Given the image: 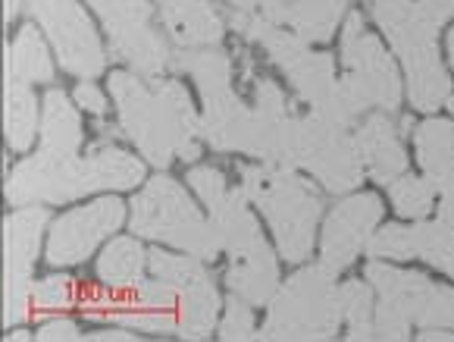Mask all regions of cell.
Returning a JSON list of instances; mask_svg holds the SVG:
<instances>
[{
    "label": "cell",
    "instance_id": "cell-1",
    "mask_svg": "<svg viewBox=\"0 0 454 342\" xmlns=\"http://www.w3.org/2000/svg\"><path fill=\"white\" fill-rule=\"evenodd\" d=\"M110 98L122 135L154 170H169L173 161L194 163L200 157V114L179 79H147L132 69H116L110 76Z\"/></svg>",
    "mask_w": 454,
    "mask_h": 342
},
{
    "label": "cell",
    "instance_id": "cell-2",
    "mask_svg": "<svg viewBox=\"0 0 454 342\" xmlns=\"http://www.w3.org/2000/svg\"><path fill=\"white\" fill-rule=\"evenodd\" d=\"M145 157L120 148L114 141H98L85 157H54L35 151L22 157L7 176L4 195L13 208L22 204H69L88 195L132 192L145 186Z\"/></svg>",
    "mask_w": 454,
    "mask_h": 342
},
{
    "label": "cell",
    "instance_id": "cell-3",
    "mask_svg": "<svg viewBox=\"0 0 454 342\" xmlns=\"http://www.w3.org/2000/svg\"><path fill=\"white\" fill-rule=\"evenodd\" d=\"M239 186L267 220L282 261H308L317 242V223L323 217V198L314 182H308L301 170L288 163L254 161L241 167Z\"/></svg>",
    "mask_w": 454,
    "mask_h": 342
},
{
    "label": "cell",
    "instance_id": "cell-4",
    "mask_svg": "<svg viewBox=\"0 0 454 342\" xmlns=\"http://www.w3.org/2000/svg\"><path fill=\"white\" fill-rule=\"evenodd\" d=\"M323 261L294 270L267 305L261 339L273 342H317L333 339L345 330L341 282Z\"/></svg>",
    "mask_w": 454,
    "mask_h": 342
},
{
    "label": "cell",
    "instance_id": "cell-5",
    "mask_svg": "<svg viewBox=\"0 0 454 342\" xmlns=\"http://www.w3.org/2000/svg\"><path fill=\"white\" fill-rule=\"evenodd\" d=\"M129 229L147 242L204 258L207 264H214L223 255L220 235H216L210 217L194 204L185 186H179L163 170L154 179H145V186L132 198Z\"/></svg>",
    "mask_w": 454,
    "mask_h": 342
},
{
    "label": "cell",
    "instance_id": "cell-6",
    "mask_svg": "<svg viewBox=\"0 0 454 342\" xmlns=\"http://www.w3.org/2000/svg\"><path fill=\"white\" fill-rule=\"evenodd\" d=\"M373 20L401 57L408 76V101L414 110L433 114L451 94V82L439 57V26L427 20L411 0H386L373 4Z\"/></svg>",
    "mask_w": 454,
    "mask_h": 342
},
{
    "label": "cell",
    "instance_id": "cell-7",
    "mask_svg": "<svg viewBox=\"0 0 454 342\" xmlns=\"http://www.w3.org/2000/svg\"><path fill=\"white\" fill-rule=\"evenodd\" d=\"M286 163L301 170V173L314 176L329 195L355 192L361 186L364 173H367L361 155H357L355 135L348 132V126L323 120L314 110L310 114H292Z\"/></svg>",
    "mask_w": 454,
    "mask_h": 342
},
{
    "label": "cell",
    "instance_id": "cell-8",
    "mask_svg": "<svg viewBox=\"0 0 454 342\" xmlns=\"http://www.w3.org/2000/svg\"><path fill=\"white\" fill-rule=\"evenodd\" d=\"M341 67H345L341 85L357 114H367V110L395 114L401 107L398 67L357 13H348L341 26Z\"/></svg>",
    "mask_w": 454,
    "mask_h": 342
},
{
    "label": "cell",
    "instance_id": "cell-9",
    "mask_svg": "<svg viewBox=\"0 0 454 342\" xmlns=\"http://www.w3.org/2000/svg\"><path fill=\"white\" fill-rule=\"evenodd\" d=\"M110 38V54L132 73L163 76L173 69V47L154 28V0H88Z\"/></svg>",
    "mask_w": 454,
    "mask_h": 342
},
{
    "label": "cell",
    "instance_id": "cell-10",
    "mask_svg": "<svg viewBox=\"0 0 454 342\" xmlns=\"http://www.w3.org/2000/svg\"><path fill=\"white\" fill-rule=\"evenodd\" d=\"M47 204H22L4 220V327L32 321L35 264L47 239Z\"/></svg>",
    "mask_w": 454,
    "mask_h": 342
},
{
    "label": "cell",
    "instance_id": "cell-11",
    "mask_svg": "<svg viewBox=\"0 0 454 342\" xmlns=\"http://www.w3.org/2000/svg\"><path fill=\"white\" fill-rule=\"evenodd\" d=\"M26 10L51 41L63 73L73 79H98L107 69L104 41L79 0H26Z\"/></svg>",
    "mask_w": 454,
    "mask_h": 342
},
{
    "label": "cell",
    "instance_id": "cell-12",
    "mask_svg": "<svg viewBox=\"0 0 454 342\" xmlns=\"http://www.w3.org/2000/svg\"><path fill=\"white\" fill-rule=\"evenodd\" d=\"M185 182L198 195V202L207 208L210 223H214L216 235H220L223 255L229 261L251 255L257 245L267 242L261 223H257V214L251 211L254 208L251 198H247L241 186H229L226 173L220 167L198 163V167L188 170Z\"/></svg>",
    "mask_w": 454,
    "mask_h": 342
},
{
    "label": "cell",
    "instance_id": "cell-13",
    "mask_svg": "<svg viewBox=\"0 0 454 342\" xmlns=\"http://www.w3.org/2000/svg\"><path fill=\"white\" fill-rule=\"evenodd\" d=\"M129 220V204L116 195H100L82 208H69L51 220L44 239V261L54 270L79 267L100 245H107Z\"/></svg>",
    "mask_w": 454,
    "mask_h": 342
},
{
    "label": "cell",
    "instance_id": "cell-14",
    "mask_svg": "<svg viewBox=\"0 0 454 342\" xmlns=\"http://www.w3.org/2000/svg\"><path fill=\"white\" fill-rule=\"evenodd\" d=\"M364 276L376 289V302L401 314L411 327L454 330V289L439 286L414 270H398L386 261H370Z\"/></svg>",
    "mask_w": 454,
    "mask_h": 342
},
{
    "label": "cell",
    "instance_id": "cell-15",
    "mask_svg": "<svg viewBox=\"0 0 454 342\" xmlns=\"http://www.w3.org/2000/svg\"><path fill=\"white\" fill-rule=\"evenodd\" d=\"M382 223V198L373 192L345 195L333 211L320 233V261L333 267L335 274L348 270L357 261L361 251H367L370 239Z\"/></svg>",
    "mask_w": 454,
    "mask_h": 342
},
{
    "label": "cell",
    "instance_id": "cell-16",
    "mask_svg": "<svg viewBox=\"0 0 454 342\" xmlns=\"http://www.w3.org/2000/svg\"><path fill=\"white\" fill-rule=\"evenodd\" d=\"M79 308L88 321L114 323V327H126V330H132V333H151V336L179 333V317H176V311L147 308L132 292H110V289L100 286V289H91V292H82Z\"/></svg>",
    "mask_w": 454,
    "mask_h": 342
},
{
    "label": "cell",
    "instance_id": "cell-17",
    "mask_svg": "<svg viewBox=\"0 0 454 342\" xmlns=\"http://www.w3.org/2000/svg\"><path fill=\"white\" fill-rule=\"evenodd\" d=\"M200 101H204L200 135L210 148L220 155H247L251 132H254V107H247L232 91V85L204 94Z\"/></svg>",
    "mask_w": 454,
    "mask_h": 342
},
{
    "label": "cell",
    "instance_id": "cell-18",
    "mask_svg": "<svg viewBox=\"0 0 454 342\" xmlns=\"http://www.w3.org/2000/svg\"><path fill=\"white\" fill-rule=\"evenodd\" d=\"M355 145L367 176L382 186H392L398 176L408 173V151L401 141V126L392 114L376 110L355 129Z\"/></svg>",
    "mask_w": 454,
    "mask_h": 342
},
{
    "label": "cell",
    "instance_id": "cell-19",
    "mask_svg": "<svg viewBox=\"0 0 454 342\" xmlns=\"http://www.w3.org/2000/svg\"><path fill=\"white\" fill-rule=\"evenodd\" d=\"M173 47H220L226 22L210 0H154Z\"/></svg>",
    "mask_w": 454,
    "mask_h": 342
},
{
    "label": "cell",
    "instance_id": "cell-20",
    "mask_svg": "<svg viewBox=\"0 0 454 342\" xmlns=\"http://www.w3.org/2000/svg\"><path fill=\"white\" fill-rule=\"evenodd\" d=\"M226 286L232 296L245 298V302L254 305V308L270 305V298L276 296V289L282 286L279 251H276V245L263 242L251 255L239 258V261H229Z\"/></svg>",
    "mask_w": 454,
    "mask_h": 342
},
{
    "label": "cell",
    "instance_id": "cell-21",
    "mask_svg": "<svg viewBox=\"0 0 454 342\" xmlns=\"http://www.w3.org/2000/svg\"><path fill=\"white\" fill-rule=\"evenodd\" d=\"M82 114L79 104L60 88H47L41 98V135H38V151L54 157H73L82 151Z\"/></svg>",
    "mask_w": 454,
    "mask_h": 342
},
{
    "label": "cell",
    "instance_id": "cell-22",
    "mask_svg": "<svg viewBox=\"0 0 454 342\" xmlns=\"http://www.w3.org/2000/svg\"><path fill=\"white\" fill-rule=\"evenodd\" d=\"M147 255L141 235H114L100 251L94 276L110 292H135L147 276Z\"/></svg>",
    "mask_w": 454,
    "mask_h": 342
},
{
    "label": "cell",
    "instance_id": "cell-23",
    "mask_svg": "<svg viewBox=\"0 0 454 342\" xmlns=\"http://www.w3.org/2000/svg\"><path fill=\"white\" fill-rule=\"evenodd\" d=\"M54 47L44 38V32L38 28V22H26L20 32L13 35L7 47V79L10 82H28V85H47L54 82L57 67H54Z\"/></svg>",
    "mask_w": 454,
    "mask_h": 342
},
{
    "label": "cell",
    "instance_id": "cell-24",
    "mask_svg": "<svg viewBox=\"0 0 454 342\" xmlns=\"http://www.w3.org/2000/svg\"><path fill=\"white\" fill-rule=\"evenodd\" d=\"M223 314V298L216 289L214 276L204 274L185 289H179V305H176V317H179V339H207L216 333Z\"/></svg>",
    "mask_w": 454,
    "mask_h": 342
},
{
    "label": "cell",
    "instance_id": "cell-25",
    "mask_svg": "<svg viewBox=\"0 0 454 342\" xmlns=\"http://www.w3.org/2000/svg\"><path fill=\"white\" fill-rule=\"evenodd\" d=\"M4 135L7 148L16 155L32 151L41 135V98L28 82H10L4 94Z\"/></svg>",
    "mask_w": 454,
    "mask_h": 342
},
{
    "label": "cell",
    "instance_id": "cell-26",
    "mask_svg": "<svg viewBox=\"0 0 454 342\" xmlns=\"http://www.w3.org/2000/svg\"><path fill=\"white\" fill-rule=\"evenodd\" d=\"M417 163L435 188L454 173V123L429 116L414 129Z\"/></svg>",
    "mask_w": 454,
    "mask_h": 342
},
{
    "label": "cell",
    "instance_id": "cell-27",
    "mask_svg": "<svg viewBox=\"0 0 454 342\" xmlns=\"http://www.w3.org/2000/svg\"><path fill=\"white\" fill-rule=\"evenodd\" d=\"M348 16V0H288L286 26L308 44H326Z\"/></svg>",
    "mask_w": 454,
    "mask_h": 342
},
{
    "label": "cell",
    "instance_id": "cell-28",
    "mask_svg": "<svg viewBox=\"0 0 454 342\" xmlns=\"http://www.w3.org/2000/svg\"><path fill=\"white\" fill-rule=\"evenodd\" d=\"M173 69H179L182 76H192L200 98L232 85V60L220 47H176Z\"/></svg>",
    "mask_w": 454,
    "mask_h": 342
},
{
    "label": "cell",
    "instance_id": "cell-29",
    "mask_svg": "<svg viewBox=\"0 0 454 342\" xmlns=\"http://www.w3.org/2000/svg\"><path fill=\"white\" fill-rule=\"evenodd\" d=\"M408 258H420L454 280V227L445 220H417L408 227Z\"/></svg>",
    "mask_w": 454,
    "mask_h": 342
},
{
    "label": "cell",
    "instance_id": "cell-30",
    "mask_svg": "<svg viewBox=\"0 0 454 342\" xmlns=\"http://www.w3.org/2000/svg\"><path fill=\"white\" fill-rule=\"evenodd\" d=\"M376 289L370 280L341 282V314H345L348 339H376Z\"/></svg>",
    "mask_w": 454,
    "mask_h": 342
},
{
    "label": "cell",
    "instance_id": "cell-31",
    "mask_svg": "<svg viewBox=\"0 0 454 342\" xmlns=\"http://www.w3.org/2000/svg\"><path fill=\"white\" fill-rule=\"evenodd\" d=\"M82 302V289L79 282L73 280L69 274H47L41 280H35L32 289V305L35 314L47 317V314H67L69 308Z\"/></svg>",
    "mask_w": 454,
    "mask_h": 342
},
{
    "label": "cell",
    "instance_id": "cell-32",
    "mask_svg": "<svg viewBox=\"0 0 454 342\" xmlns=\"http://www.w3.org/2000/svg\"><path fill=\"white\" fill-rule=\"evenodd\" d=\"M439 188L427 179V176H398V179L388 186V198H392V208L408 220H423V217L433 211V202Z\"/></svg>",
    "mask_w": 454,
    "mask_h": 342
},
{
    "label": "cell",
    "instance_id": "cell-33",
    "mask_svg": "<svg viewBox=\"0 0 454 342\" xmlns=\"http://www.w3.org/2000/svg\"><path fill=\"white\" fill-rule=\"evenodd\" d=\"M216 336H220V339H226V342L261 339V327H257L254 305H247L245 298H239V296H232V292H229V302L223 305Z\"/></svg>",
    "mask_w": 454,
    "mask_h": 342
},
{
    "label": "cell",
    "instance_id": "cell-34",
    "mask_svg": "<svg viewBox=\"0 0 454 342\" xmlns=\"http://www.w3.org/2000/svg\"><path fill=\"white\" fill-rule=\"evenodd\" d=\"M35 339L73 342V339H82V327L69 314H47V317H41L38 330H35Z\"/></svg>",
    "mask_w": 454,
    "mask_h": 342
},
{
    "label": "cell",
    "instance_id": "cell-35",
    "mask_svg": "<svg viewBox=\"0 0 454 342\" xmlns=\"http://www.w3.org/2000/svg\"><path fill=\"white\" fill-rule=\"evenodd\" d=\"M73 101L79 104L82 114H91V116H104L110 110L104 88L94 85L91 79H79V85H75V91H73Z\"/></svg>",
    "mask_w": 454,
    "mask_h": 342
},
{
    "label": "cell",
    "instance_id": "cell-36",
    "mask_svg": "<svg viewBox=\"0 0 454 342\" xmlns=\"http://www.w3.org/2000/svg\"><path fill=\"white\" fill-rule=\"evenodd\" d=\"M417 10L439 28L445 26L448 20H454V0H417Z\"/></svg>",
    "mask_w": 454,
    "mask_h": 342
},
{
    "label": "cell",
    "instance_id": "cell-37",
    "mask_svg": "<svg viewBox=\"0 0 454 342\" xmlns=\"http://www.w3.org/2000/svg\"><path fill=\"white\" fill-rule=\"evenodd\" d=\"M439 220L454 227V173L439 186Z\"/></svg>",
    "mask_w": 454,
    "mask_h": 342
},
{
    "label": "cell",
    "instance_id": "cell-38",
    "mask_svg": "<svg viewBox=\"0 0 454 342\" xmlns=\"http://www.w3.org/2000/svg\"><path fill=\"white\" fill-rule=\"evenodd\" d=\"M88 339H91V342H132L135 333H132V330H126V327H114V323H107V327L98 330V333H91Z\"/></svg>",
    "mask_w": 454,
    "mask_h": 342
},
{
    "label": "cell",
    "instance_id": "cell-39",
    "mask_svg": "<svg viewBox=\"0 0 454 342\" xmlns=\"http://www.w3.org/2000/svg\"><path fill=\"white\" fill-rule=\"evenodd\" d=\"M229 7V13H257L267 7V0H223Z\"/></svg>",
    "mask_w": 454,
    "mask_h": 342
},
{
    "label": "cell",
    "instance_id": "cell-40",
    "mask_svg": "<svg viewBox=\"0 0 454 342\" xmlns=\"http://www.w3.org/2000/svg\"><path fill=\"white\" fill-rule=\"evenodd\" d=\"M286 10H288V0H267V7H263L261 13H267L273 22L286 26Z\"/></svg>",
    "mask_w": 454,
    "mask_h": 342
},
{
    "label": "cell",
    "instance_id": "cell-41",
    "mask_svg": "<svg viewBox=\"0 0 454 342\" xmlns=\"http://www.w3.org/2000/svg\"><path fill=\"white\" fill-rule=\"evenodd\" d=\"M20 10H22V0H7V22H16V16H20Z\"/></svg>",
    "mask_w": 454,
    "mask_h": 342
},
{
    "label": "cell",
    "instance_id": "cell-42",
    "mask_svg": "<svg viewBox=\"0 0 454 342\" xmlns=\"http://www.w3.org/2000/svg\"><path fill=\"white\" fill-rule=\"evenodd\" d=\"M10 342H22V339H32V333H26L22 327H13V333H7Z\"/></svg>",
    "mask_w": 454,
    "mask_h": 342
},
{
    "label": "cell",
    "instance_id": "cell-43",
    "mask_svg": "<svg viewBox=\"0 0 454 342\" xmlns=\"http://www.w3.org/2000/svg\"><path fill=\"white\" fill-rule=\"evenodd\" d=\"M448 57H451V67H454V28L448 32Z\"/></svg>",
    "mask_w": 454,
    "mask_h": 342
},
{
    "label": "cell",
    "instance_id": "cell-44",
    "mask_svg": "<svg viewBox=\"0 0 454 342\" xmlns=\"http://www.w3.org/2000/svg\"><path fill=\"white\" fill-rule=\"evenodd\" d=\"M445 104H448V110L454 114V94H448V101H445Z\"/></svg>",
    "mask_w": 454,
    "mask_h": 342
},
{
    "label": "cell",
    "instance_id": "cell-45",
    "mask_svg": "<svg viewBox=\"0 0 454 342\" xmlns=\"http://www.w3.org/2000/svg\"><path fill=\"white\" fill-rule=\"evenodd\" d=\"M370 4H386V0H370Z\"/></svg>",
    "mask_w": 454,
    "mask_h": 342
}]
</instances>
